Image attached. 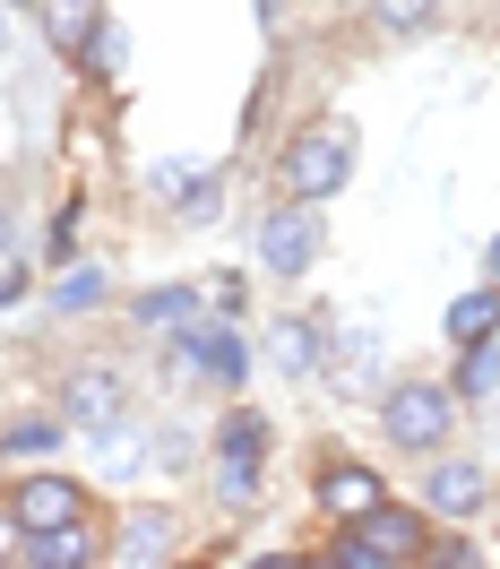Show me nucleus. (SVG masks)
Returning a JSON list of instances; mask_svg holds the SVG:
<instances>
[{
  "instance_id": "obj_1",
  "label": "nucleus",
  "mask_w": 500,
  "mask_h": 569,
  "mask_svg": "<svg viewBox=\"0 0 500 569\" xmlns=\"http://www.w3.org/2000/svg\"><path fill=\"white\" fill-rule=\"evenodd\" d=\"M431 527L414 509H362V518H337V543H328V561L337 569H397V561H423Z\"/></svg>"
},
{
  "instance_id": "obj_16",
  "label": "nucleus",
  "mask_w": 500,
  "mask_h": 569,
  "mask_svg": "<svg viewBox=\"0 0 500 569\" xmlns=\"http://www.w3.org/2000/svg\"><path fill=\"white\" fill-rule=\"evenodd\" d=\"M173 518H130V527H121V561H164V552H173Z\"/></svg>"
},
{
  "instance_id": "obj_26",
  "label": "nucleus",
  "mask_w": 500,
  "mask_h": 569,
  "mask_svg": "<svg viewBox=\"0 0 500 569\" xmlns=\"http://www.w3.org/2000/svg\"><path fill=\"white\" fill-rule=\"evenodd\" d=\"M0 43H9V27H0Z\"/></svg>"
},
{
  "instance_id": "obj_23",
  "label": "nucleus",
  "mask_w": 500,
  "mask_h": 569,
  "mask_svg": "<svg viewBox=\"0 0 500 569\" xmlns=\"http://www.w3.org/2000/svg\"><path fill=\"white\" fill-rule=\"evenodd\" d=\"M27 284H36V277H27V268H9V277H0V302H18Z\"/></svg>"
},
{
  "instance_id": "obj_7",
  "label": "nucleus",
  "mask_w": 500,
  "mask_h": 569,
  "mask_svg": "<svg viewBox=\"0 0 500 569\" xmlns=\"http://www.w3.org/2000/svg\"><path fill=\"white\" fill-rule=\"evenodd\" d=\"M259 449H268V431H259V415H233L224 423V449H216V483H224V500H250L259 492Z\"/></svg>"
},
{
  "instance_id": "obj_17",
  "label": "nucleus",
  "mask_w": 500,
  "mask_h": 569,
  "mask_svg": "<svg viewBox=\"0 0 500 569\" xmlns=\"http://www.w3.org/2000/svg\"><path fill=\"white\" fill-rule=\"evenodd\" d=\"M431 18H440V0H371V27L380 36H423Z\"/></svg>"
},
{
  "instance_id": "obj_15",
  "label": "nucleus",
  "mask_w": 500,
  "mask_h": 569,
  "mask_svg": "<svg viewBox=\"0 0 500 569\" xmlns=\"http://www.w3.org/2000/svg\"><path fill=\"white\" fill-rule=\"evenodd\" d=\"M43 18H52V43H61L70 61H87V36L104 27V18H96V0H52Z\"/></svg>"
},
{
  "instance_id": "obj_5",
  "label": "nucleus",
  "mask_w": 500,
  "mask_h": 569,
  "mask_svg": "<svg viewBox=\"0 0 500 569\" xmlns=\"http://www.w3.org/2000/svg\"><path fill=\"white\" fill-rule=\"evenodd\" d=\"M311 259H320V216L302 208V199H286V208L259 224V268L268 277H302Z\"/></svg>"
},
{
  "instance_id": "obj_18",
  "label": "nucleus",
  "mask_w": 500,
  "mask_h": 569,
  "mask_svg": "<svg viewBox=\"0 0 500 569\" xmlns=\"http://www.w3.org/2000/svg\"><path fill=\"white\" fill-rule=\"evenodd\" d=\"M500 389V337L466 346V371H458V397H492Z\"/></svg>"
},
{
  "instance_id": "obj_20",
  "label": "nucleus",
  "mask_w": 500,
  "mask_h": 569,
  "mask_svg": "<svg viewBox=\"0 0 500 569\" xmlns=\"http://www.w3.org/2000/svg\"><path fill=\"white\" fill-rule=\"evenodd\" d=\"M423 561H440V569H474L483 552H474L466 535H431V543H423Z\"/></svg>"
},
{
  "instance_id": "obj_24",
  "label": "nucleus",
  "mask_w": 500,
  "mask_h": 569,
  "mask_svg": "<svg viewBox=\"0 0 500 569\" xmlns=\"http://www.w3.org/2000/svg\"><path fill=\"white\" fill-rule=\"evenodd\" d=\"M9 233H18V199L0 190V242H9Z\"/></svg>"
},
{
  "instance_id": "obj_4",
  "label": "nucleus",
  "mask_w": 500,
  "mask_h": 569,
  "mask_svg": "<svg viewBox=\"0 0 500 569\" xmlns=\"http://www.w3.org/2000/svg\"><path fill=\"white\" fill-rule=\"evenodd\" d=\"M87 518V483L78 475H18L9 483V527L43 535V527H78Z\"/></svg>"
},
{
  "instance_id": "obj_2",
  "label": "nucleus",
  "mask_w": 500,
  "mask_h": 569,
  "mask_svg": "<svg viewBox=\"0 0 500 569\" xmlns=\"http://www.w3.org/2000/svg\"><path fill=\"white\" fill-rule=\"evenodd\" d=\"M346 173H354V130H346V121H311V130H293V147L277 156V181H286V199H302V208L337 199Z\"/></svg>"
},
{
  "instance_id": "obj_6",
  "label": "nucleus",
  "mask_w": 500,
  "mask_h": 569,
  "mask_svg": "<svg viewBox=\"0 0 500 569\" xmlns=\"http://www.w3.org/2000/svg\"><path fill=\"white\" fill-rule=\"evenodd\" d=\"M181 355L199 362L208 380H224V389H242V371H250V346L233 337V311H224V320H190L181 328Z\"/></svg>"
},
{
  "instance_id": "obj_22",
  "label": "nucleus",
  "mask_w": 500,
  "mask_h": 569,
  "mask_svg": "<svg viewBox=\"0 0 500 569\" xmlns=\"http://www.w3.org/2000/svg\"><path fill=\"white\" fill-rule=\"evenodd\" d=\"M121 52H130V36H121V27H96V70H121Z\"/></svg>"
},
{
  "instance_id": "obj_9",
  "label": "nucleus",
  "mask_w": 500,
  "mask_h": 569,
  "mask_svg": "<svg viewBox=\"0 0 500 569\" xmlns=\"http://www.w3.org/2000/svg\"><path fill=\"white\" fill-rule=\"evenodd\" d=\"M423 492H431V509H440V518H474V509L492 500V483H483V466L449 458V466H431V475H423Z\"/></svg>"
},
{
  "instance_id": "obj_13",
  "label": "nucleus",
  "mask_w": 500,
  "mask_h": 569,
  "mask_svg": "<svg viewBox=\"0 0 500 569\" xmlns=\"http://www.w3.org/2000/svg\"><path fill=\"white\" fill-rule=\"evenodd\" d=\"M268 355H277V371H286V380L320 371V328H311V320H277V328H268Z\"/></svg>"
},
{
  "instance_id": "obj_25",
  "label": "nucleus",
  "mask_w": 500,
  "mask_h": 569,
  "mask_svg": "<svg viewBox=\"0 0 500 569\" xmlns=\"http://www.w3.org/2000/svg\"><path fill=\"white\" fill-rule=\"evenodd\" d=\"M483 268H492V284H500V233H492V250H483Z\"/></svg>"
},
{
  "instance_id": "obj_11",
  "label": "nucleus",
  "mask_w": 500,
  "mask_h": 569,
  "mask_svg": "<svg viewBox=\"0 0 500 569\" xmlns=\"http://www.w3.org/2000/svg\"><path fill=\"white\" fill-rule=\"evenodd\" d=\"M18 552H27L36 569H87V561H96V535H87V518H78V527H43V535H27Z\"/></svg>"
},
{
  "instance_id": "obj_14",
  "label": "nucleus",
  "mask_w": 500,
  "mask_h": 569,
  "mask_svg": "<svg viewBox=\"0 0 500 569\" xmlns=\"http://www.w3.org/2000/svg\"><path fill=\"white\" fill-rule=\"evenodd\" d=\"M190 320H199V293H190V284H156V293H139V328H164V337H181Z\"/></svg>"
},
{
  "instance_id": "obj_10",
  "label": "nucleus",
  "mask_w": 500,
  "mask_h": 569,
  "mask_svg": "<svg viewBox=\"0 0 500 569\" xmlns=\"http://www.w3.org/2000/svg\"><path fill=\"white\" fill-rule=\"evenodd\" d=\"M320 500H328V518H362V509H380V475L371 466H328L320 475Z\"/></svg>"
},
{
  "instance_id": "obj_19",
  "label": "nucleus",
  "mask_w": 500,
  "mask_h": 569,
  "mask_svg": "<svg viewBox=\"0 0 500 569\" xmlns=\"http://www.w3.org/2000/svg\"><path fill=\"white\" fill-rule=\"evenodd\" d=\"M52 302H61V311H87V302H104V268H70Z\"/></svg>"
},
{
  "instance_id": "obj_12",
  "label": "nucleus",
  "mask_w": 500,
  "mask_h": 569,
  "mask_svg": "<svg viewBox=\"0 0 500 569\" xmlns=\"http://www.w3.org/2000/svg\"><path fill=\"white\" fill-rule=\"evenodd\" d=\"M440 328H449V346H483V337H500V284H483V293H458Z\"/></svg>"
},
{
  "instance_id": "obj_21",
  "label": "nucleus",
  "mask_w": 500,
  "mask_h": 569,
  "mask_svg": "<svg viewBox=\"0 0 500 569\" xmlns=\"http://www.w3.org/2000/svg\"><path fill=\"white\" fill-rule=\"evenodd\" d=\"M43 449H52V423H18L0 440V458H43Z\"/></svg>"
},
{
  "instance_id": "obj_3",
  "label": "nucleus",
  "mask_w": 500,
  "mask_h": 569,
  "mask_svg": "<svg viewBox=\"0 0 500 569\" xmlns=\"http://www.w3.org/2000/svg\"><path fill=\"white\" fill-rule=\"evenodd\" d=\"M449 423H458V397L440 389V380H397L389 406H380V431H389V449H406V458H431L449 440Z\"/></svg>"
},
{
  "instance_id": "obj_8",
  "label": "nucleus",
  "mask_w": 500,
  "mask_h": 569,
  "mask_svg": "<svg viewBox=\"0 0 500 569\" xmlns=\"http://www.w3.org/2000/svg\"><path fill=\"white\" fill-rule=\"evenodd\" d=\"M112 415H121V371H70L61 380V423H78V431H104Z\"/></svg>"
}]
</instances>
